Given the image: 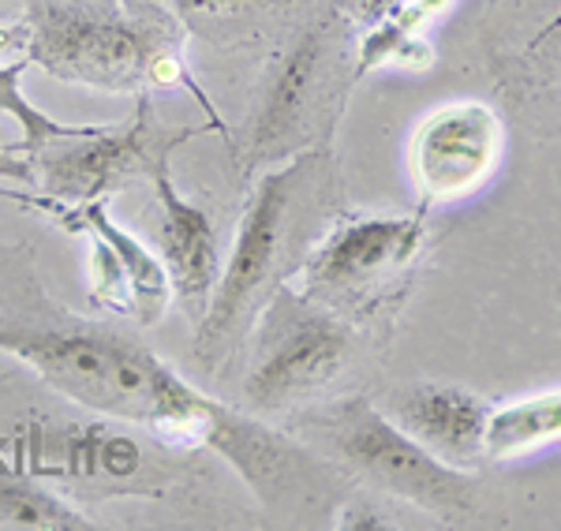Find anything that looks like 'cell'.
<instances>
[{
  "mask_svg": "<svg viewBox=\"0 0 561 531\" xmlns=\"http://www.w3.org/2000/svg\"><path fill=\"white\" fill-rule=\"evenodd\" d=\"M0 353L26 363L60 397L153 430L176 449H214L232 412L187 385L147 345L105 326H0Z\"/></svg>",
  "mask_w": 561,
  "mask_h": 531,
  "instance_id": "cell-1",
  "label": "cell"
},
{
  "mask_svg": "<svg viewBox=\"0 0 561 531\" xmlns=\"http://www.w3.org/2000/svg\"><path fill=\"white\" fill-rule=\"evenodd\" d=\"M333 184L337 173L330 147H311L274 173L266 169L251 187L237 240L198 322L195 359L206 371L217 374L248 345L259 314L300 269L307 247L314 244V221L330 213Z\"/></svg>",
  "mask_w": 561,
  "mask_h": 531,
  "instance_id": "cell-2",
  "label": "cell"
},
{
  "mask_svg": "<svg viewBox=\"0 0 561 531\" xmlns=\"http://www.w3.org/2000/svg\"><path fill=\"white\" fill-rule=\"evenodd\" d=\"M153 8H124L121 0H31L26 15L23 57L31 68L60 83L94 86L102 94H147L150 86L184 83V49H180V20ZM214 113V105L198 94Z\"/></svg>",
  "mask_w": 561,
  "mask_h": 531,
  "instance_id": "cell-3",
  "label": "cell"
},
{
  "mask_svg": "<svg viewBox=\"0 0 561 531\" xmlns=\"http://www.w3.org/2000/svg\"><path fill=\"white\" fill-rule=\"evenodd\" d=\"M348 20L333 8L304 23L285 49L270 60L248 131L237 139L240 173L266 169L270 161H288L300 150L330 147L333 120L345 109L348 83L356 68L348 60Z\"/></svg>",
  "mask_w": 561,
  "mask_h": 531,
  "instance_id": "cell-4",
  "label": "cell"
},
{
  "mask_svg": "<svg viewBox=\"0 0 561 531\" xmlns=\"http://www.w3.org/2000/svg\"><path fill=\"white\" fill-rule=\"evenodd\" d=\"M304 430L341 475L409 501L442 524H472L479 494L468 472L438 461L367 397H345L304 416Z\"/></svg>",
  "mask_w": 561,
  "mask_h": 531,
  "instance_id": "cell-5",
  "label": "cell"
},
{
  "mask_svg": "<svg viewBox=\"0 0 561 531\" xmlns=\"http://www.w3.org/2000/svg\"><path fill=\"white\" fill-rule=\"evenodd\" d=\"M423 244V213H341L307 247L296 288L341 319L359 322L401 296Z\"/></svg>",
  "mask_w": 561,
  "mask_h": 531,
  "instance_id": "cell-6",
  "label": "cell"
},
{
  "mask_svg": "<svg viewBox=\"0 0 561 531\" xmlns=\"http://www.w3.org/2000/svg\"><path fill=\"white\" fill-rule=\"evenodd\" d=\"M356 330L337 311L280 285L255 322V356L243 374V404L259 416L293 412L345 374Z\"/></svg>",
  "mask_w": 561,
  "mask_h": 531,
  "instance_id": "cell-7",
  "label": "cell"
},
{
  "mask_svg": "<svg viewBox=\"0 0 561 531\" xmlns=\"http://www.w3.org/2000/svg\"><path fill=\"white\" fill-rule=\"evenodd\" d=\"M214 124H165L153 109L150 94L135 97V113L128 124H98L87 135L53 139L42 154H34L38 184L57 203H90L108 199L113 192L150 180L173 169V154L195 135L210 131ZM217 131V128H214Z\"/></svg>",
  "mask_w": 561,
  "mask_h": 531,
  "instance_id": "cell-8",
  "label": "cell"
},
{
  "mask_svg": "<svg viewBox=\"0 0 561 531\" xmlns=\"http://www.w3.org/2000/svg\"><path fill=\"white\" fill-rule=\"evenodd\" d=\"M502 120L483 102H449L420 120L412 135V176L423 203L476 192L502 158Z\"/></svg>",
  "mask_w": 561,
  "mask_h": 531,
  "instance_id": "cell-9",
  "label": "cell"
},
{
  "mask_svg": "<svg viewBox=\"0 0 561 531\" xmlns=\"http://www.w3.org/2000/svg\"><path fill=\"white\" fill-rule=\"evenodd\" d=\"M378 408L427 453L460 467V472H472L486 461V423H491L494 408L465 385H393V390H386Z\"/></svg>",
  "mask_w": 561,
  "mask_h": 531,
  "instance_id": "cell-10",
  "label": "cell"
},
{
  "mask_svg": "<svg viewBox=\"0 0 561 531\" xmlns=\"http://www.w3.org/2000/svg\"><path fill=\"white\" fill-rule=\"evenodd\" d=\"M153 199L161 210V266L169 285L187 311H203L221 274V247H217L214 221L203 206L176 192L173 169L150 180Z\"/></svg>",
  "mask_w": 561,
  "mask_h": 531,
  "instance_id": "cell-11",
  "label": "cell"
},
{
  "mask_svg": "<svg viewBox=\"0 0 561 531\" xmlns=\"http://www.w3.org/2000/svg\"><path fill=\"white\" fill-rule=\"evenodd\" d=\"M550 442H561V390L491 412L486 461H513V457H524Z\"/></svg>",
  "mask_w": 561,
  "mask_h": 531,
  "instance_id": "cell-12",
  "label": "cell"
},
{
  "mask_svg": "<svg viewBox=\"0 0 561 531\" xmlns=\"http://www.w3.org/2000/svg\"><path fill=\"white\" fill-rule=\"evenodd\" d=\"M0 528L23 531H94L98 524L65 498L0 464Z\"/></svg>",
  "mask_w": 561,
  "mask_h": 531,
  "instance_id": "cell-13",
  "label": "cell"
},
{
  "mask_svg": "<svg viewBox=\"0 0 561 531\" xmlns=\"http://www.w3.org/2000/svg\"><path fill=\"white\" fill-rule=\"evenodd\" d=\"M26 68H31V60L26 57L12 60V65H0V113H8L23 128L20 147H23L26 158L42 154L53 139H71V135H87V131L98 128V124H57L53 116H45L38 105H31V97H26L23 86H20Z\"/></svg>",
  "mask_w": 561,
  "mask_h": 531,
  "instance_id": "cell-14",
  "label": "cell"
},
{
  "mask_svg": "<svg viewBox=\"0 0 561 531\" xmlns=\"http://www.w3.org/2000/svg\"><path fill=\"white\" fill-rule=\"evenodd\" d=\"M288 4V0H169L165 8H173L180 26H210L225 20H240V15L255 12V8H274Z\"/></svg>",
  "mask_w": 561,
  "mask_h": 531,
  "instance_id": "cell-15",
  "label": "cell"
},
{
  "mask_svg": "<svg viewBox=\"0 0 561 531\" xmlns=\"http://www.w3.org/2000/svg\"><path fill=\"white\" fill-rule=\"evenodd\" d=\"M409 4H415V0H337V12L345 15L352 26H367V31H375V26L393 20V15L404 12Z\"/></svg>",
  "mask_w": 561,
  "mask_h": 531,
  "instance_id": "cell-16",
  "label": "cell"
},
{
  "mask_svg": "<svg viewBox=\"0 0 561 531\" xmlns=\"http://www.w3.org/2000/svg\"><path fill=\"white\" fill-rule=\"evenodd\" d=\"M0 180H15V184H38L34 161L23 154L20 142H4V139H0Z\"/></svg>",
  "mask_w": 561,
  "mask_h": 531,
  "instance_id": "cell-17",
  "label": "cell"
},
{
  "mask_svg": "<svg viewBox=\"0 0 561 531\" xmlns=\"http://www.w3.org/2000/svg\"><path fill=\"white\" fill-rule=\"evenodd\" d=\"M341 512H345V517H341L337 524H341V528H348V531H356V528H378V531L397 528L389 517H375L378 509H375V506H364V501H359V506H345Z\"/></svg>",
  "mask_w": 561,
  "mask_h": 531,
  "instance_id": "cell-18",
  "label": "cell"
},
{
  "mask_svg": "<svg viewBox=\"0 0 561 531\" xmlns=\"http://www.w3.org/2000/svg\"><path fill=\"white\" fill-rule=\"evenodd\" d=\"M26 42V23H12V26H0V53H8L12 45Z\"/></svg>",
  "mask_w": 561,
  "mask_h": 531,
  "instance_id": "cell-19",
  "label": "cell"
},
{
  "mask_svg": "<svg viewBox=\"0 0 561 531\" xmlns=\"http://www.w3.org/2000/svg\"><path fill=\"white\" fill-rule=\"evenodd\" d=\"M550 26H554V31H561V15H558V20H554V23H550Z\"/></svg>",
  "mask_w": 561,
  "mask_h": 531,
  "instance_id": "cell-20",
  "label": "cell"
},
{
  "mask_svg": "<svg viewBox=\"0 0 561 531\" xmlns=\"http://www.w3.org/2000/svg\"><path fill=\"white\" fill-rule=\"evenodd\" d=\"M153 4H169V0H153Z\"/></svg>",
  "mask_w": 561,
  "mask_h": 531,
  "instance_id": "cell-21",
  "label": "cell"
}]
</instances>
